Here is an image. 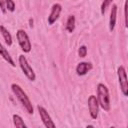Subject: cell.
<instances>
[{
	"instance_id": "cell-17",
	"label": "cell",
	"mask_w": 128,
	"mask_h": 128,
	"mask_svg": "<svg viewBox=\"0 0 128 128\" xmlns=\"http://www.w3.org/2000/svg\"><path fill=\"white\" fill-rule=\"evenodd\" d=\"M78 54H79V56L80 57H85L86 56V54H87V48H86V46H81L79 49H78Z\"/></svg>"
},
{
	"instance_id": "cell-9",
	"label": "cell",
	"mask_w": 128,
	"mask_h": 128,
	"mask_svg": "<svg viewBox=\"0 0 128 128\" xmlns=\"http://www.w3.org/2000/svg\"><path fill=\"white\" fill-rule=\"evenodd\" d=\"M92 69V64L89 62H81L77 65L76 67V72L79 76H83L85 75L88 71H90Z\"/></svg>"
},
{
	"instance_id": "cell-7",
	"label": "cell",
	"mask_w": 128,
	"mask_h": 128,
	"mask_svg": "<svg viewBox=\"0 0 128 128\" xmlns=\"http://www.w3.org/2000/svg\"><path fill=\"white\" fill-rule=\"evenodd\" d=\"M37 109H38V112L40 114V117H41V120L43 122V124L45 125V127L47 128H54L55 127V124L54 122L52 121L50 115L48 114V112L46 111V109L40 105L37 106Z\"/></svg>"
},
{
	"instance_id": "cell-16",
	"label": "cell",
	"mask_w": 128,
	"mask_h": 128,
	"mask_svg": "<svg viewBox=\"0 0 128 128\" xmlns=\"http://www.w3.org/2000/svg\"><path fill=\"white\" fill-rule=\"evenodd\" d=\"M112 1H113V0H104V1L102 2V4H101V13H102V14L105 13L106 8L111 4Z\"/></svg>"
},
{
	"instance_id": "cell-8",
	"label": "cell",
	"mask_w": 128,
	"mask_h": 128,
	"mask_svg": "<svg viewBox=\"0 0 128 128\" xmlns=\"http://www.w3.org/2000/svg\"><path fill=\"white\" fill-rule=\"evenodd\" d=\"M61 10H62V6L58 3L54 4L51 8V13L50 15L48 16V24L49 25H52L54 22H56V20L59 18L60 16V13H61Z\"/></svg>"
},
{
	"instance_id": "cell-14",
	"label": "cell",
	"mask_w": 128,
	"mask_h": 128,
	"mask_svg": "<svg viewBox=\"0 0 128 128\" xmlns=\"http://www.w3.org/2000/svg\"><path fill=\"white\" fill-rule=\"evenodd\" d=\"M13 123L18 128H26V124L24 123L23 119L19 115H17V114H14L13 115Z\"/></svg>"
},
{
	"instance_id": "cell-3",
	"label": "cell",
	"mask_w": 128,
	"mask_h": 128,
	"mask_svg": "<svg viewBox=\"0 0 128 128\" xmlns=\"http://www.w3.org/2000/svg\"><path fill=\"white\" fill-rule=\"evenodd\" d=\"M19 65H20V68H21L22 72L25 74V76L30 81H35L36 75H35L33 69L29 65V63H28V61H27V59H26V57L24 55H20L19 56Z\"/></svg>"
},
{
	"instance_id": "cell-18",
	"label": "cell",
	"mask_w": 128,
	"mask_h": 128,
	"mask_svg": "<svg viewBox=\"0 0 128 128\" xmlns=\"http://www.w3.org/2000/svg\"><path fill=\"white\" fill-rule=\"evenodd\" d=\"M124 19H125V26L127 27L128 24H127V2H125V5H124Z\"/></svg>"
},
{
	"instance_id": "cell-20",
	"label": "cell",
	"mask_w": 128,
	"mask_h": 128,
	"mask_svg": "<svg viewBox=\"0 0 128 128\" xmlns=\"http://www.w3.org/2000/svg\"><path fill=\"white\" fill-rule=\"evenodd\" d=\"M29 22H30V27H33V20H32V19H30V20H29Z\"/></svg>"
},
{
	"instance_id": "cell-12",
	"label": "cell",
	"mask_w": 128,
	"mask_h": 128,
	"mask_svg": "<svg viewBox=\"0 0 128 128\" xmlns=\"http://www.w3.org/2000/svg\"><path fill=\"white\" fill-rule=\"evenodd\" d=\"M0 55L9 63V64H11L13 67L15 66V63H14V61H13V59H12V57L10 56V54H9V52L3 47V45L0 43Z\"/></svg>"
},
{
	"instance_id": "cell-2",
	"label": "cell",
	"mask_w": 128,
	"mask_h": 128,
	"mask_svg": "<svg viewBox=\"0 0 128 128\" xmlns=\"http://www.w3.org/2000/svg\"><path fill=\"white\" fill-rule=\"evenodd\" d=\"M97 100L99 105L102 107L103 110L109 111L110 110V97H109V92L107 87L99 83L97 86Z\"/></svg>"
},
{
	"instance_id": "cell-4",
	"label": "cell",
	"mask_w": 128,
	"mask_h": 128,
	"mask_svg": "<svg viewBox=\"0 0 128 128\" xmlns=\"http://www.w3.org/2000/svg\"><path fill=\"white\" fill-rule=\"evenodd\" d=\"M16 36H17V40H18V43H19L21 49L25 53L30 52L31 51V42L29 40V37H28L27 33L24 30L19 29L16 33Z\"/></svg>"
},
{
	"instance_id": "cell-6",
	"label": "cell",
	"mask_w": 128,
	"mask_h": 128,
	"mask_svg": "<svg viewBox=\"0 0 128 128\" xmlns=\"http://www.w3.org/2000/svg\"><path fill=\"white\" fill-rule=\"evenodd\" d=\"M88 108L89 113L92 119H97L98 117V110H99V103L97 97L94 95H90L88 98Z\"/></svg>"
},
{
	"instance_id": "cell-19",
	"label": "cell",
	"mask_w": 128,
	"mask_h": 128,
	"mask_svg": "<svg viewBox=\"0 0 128 128\" xmlns=\"http://www.w3.org/2000/svg\"><path fill=\"white\" fill-rule=\"evenodd\" d=\"M0 8H1V11L3 12V13H5L6 12V6L4 5V0H0Z\"/></svg>"
},
{
	"instance_id": "cell-1",
	"label": "cell",
	"mask_w": 128,
	"mask_h": 128,
	"mask_svg": "<svg viewBox=\"0 0 128 128\" xmlns=\"http://www.w3.org/2000/svg\"><path fill=\"white\" fill-rule=\"evenodd\" d=\"M11 89H12V92L14 93V95L17 97V99L21 102V104L23 105V107L26 109V111L29 114H33V106H32V103L29 100V98L26 95V93L23 91V89L19 85L15 84V83H13L11 85Z\"/></svg>"
},
{
	"instance_id": "cell-15",
	"label": "cell",
	"mask_w": 128,
	"mask_h": 128,
	"mask_svg": "<svg viewBox=\"0 0 128 128\" xmlns=\"http://www.w3.org/2000/svg\"><path fill=\"white\" fill-rule=\"evenodd\" d=\"M5 4H6V9L9 10L10 12H13L15 10V3L13 0H5Z\"/></svg>"
},
{
	"instance_id": "cell-10",
	"label": "cell",
	"mask_w": 128,
	"mask_h": 128,
	"mask_svg": "<svg viewBox=\"0 0 128 128\" xmlns=\"http://www.w3.org/2000/svg\"><path fill=\"white\" fill-rule=\"evenodd\" d=\"M116 16H117V6L113 5L110 13V20H109V29L112 32L116 25Z\"/></svg>"
},
{
	"instance_id": "cell-11",
	"label": "cell",
	"mask_w": 128,
	"mask_h": 128,
	"mask_svg": "<svg viewBox=\"0 0 128 128\" xmlns=\"http://www.w3.org/2000/svg\"><path fill=\"white\" fill-rule=\"evenodd\" d=\"M0 32H1V34H2V36L4 38V40H5L6 44L8 46H11L12 45V36L9 33V31L3 25H0Z\"/></svg>"
},
{
	"instance_id": "cell-5",
	"label": "cell",
	"mask_w": 128,
	"mask_h": 128,
	"mask_svg": "<svg viewBox=\"0 0 128 128\" xmlns=\"http://www.w3.org/2000/svg\"><path fill=\"white\" fill-rule=\"evenodd\" d=\"M117 74H118V79H119V84H120L121 91H122L124 96H127L128 95V83H127L125 68L123 66H120L117 70Z\"/></svg>"
},
{
	"instance_id": "cell-13",
	"label": "cell",
	"mask_w": 128,
	"mask_h": 128,
	"mask_svg": "<svg viewBox=\"0 0 128 128\" xmlns=\"http://www.w3.org/2000/svg\"><path fill=\"white\" fill-rule=\"evenodd\" d=\"M75 29V17L73 15H70L67 19V24H66V30L70 33H72Z\"/></svg>"
}]
</instances>
